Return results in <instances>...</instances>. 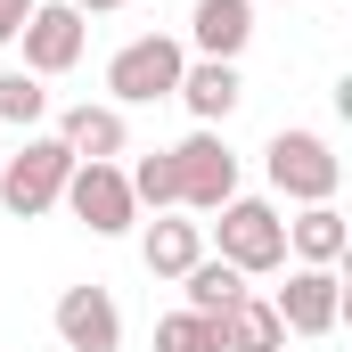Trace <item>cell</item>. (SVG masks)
Instances as JSON below:
<instances>
[{
	"label": "cell",
	"instance_id": "obj_11",
	"mask_svg": "<svg viewBox=\"0 0 352 352\" xmlns=\"http://www.w3.org/2000/svg\"><path fill=\"white\" fill-rule=\"evenodd\" d=\"M58 140H66L74 164H115V156L131 148V123H123V107H107V98L90 107V98H82V107L58 115Z\"/></svg>",
	"mask_w": 352,
	"mask_h": 352
},
{
	"label": "cell",
	"instance_id": "obj_21",
	"mask_svg": "<svg viewBox=\"0 0 352 352\" xmlns=\"http://www.w3.org/2000/svg\"><path fill=\"white\" fill-rule=\"evenodd\" d=\"M66 8H82V16H107V8H140V0H66Z\"/></svg>",
	"mask_w": 352,
	"mask_h": 352
},
{
	"label": "cell",
	"instance_id": "obj_3",
	"mask_svg": "<svg viewBox=\"0 0 352 352\" xmlns=\"http://www.w3.org/2000/svg\"><path fill=\"white\" fill-rule=\"evenodd\" d=\"M180 66H188V50H180L173 33H140V41H123V50L107 58V107H156V98H173V90H180Z\"/></svg>",
	"mask_w": 352,
	"mask_h": 352
},
{
	"label": "cell",
	"instance_id": "obj_8",
	"mask_svg": "<svg viewBox=\"0 0 352 352\" xmlns=\"http://www.w3.org/2000/svg\"><path fill=\"white\" fill-rule=\"evenodd\" d=\"M270 311H278L287 336H328V328L344 320V278L303 263V270H287V287L270 295Z\"/></svg>",
	"mask_w": 352,
	"mask_h": 352
},
{
	"label": "cell",
	"instance_id": "obj_10",
	"mask_svg": "<svg viewBox=\"0 0 352 352\" xmlns=\"http://www.w3.org/2000/svg\"><path fill=\"white\" fill-rule=\"evenodd\" d=\"M246 41H254V0H197V8H188V41H180V50L238 66Z\"/></svg>",
	"mask_w": 352,
	"mask_h": 352
},
{
	"label": "cell",
	"instance_id": "obj_14",
	"mask_svg": "<svg viewBox=\"0 0 352 352\" xmlns=\"http://www.w3.org/2000/svg\"><path fill=\"white\" fill-rule=\"evenodd\" d=\"M205 254V221H148L140 230V263H148V278H180V270Z\"/></svg>",
	"mask_w": 352,
	"mask_h": 352
},
{
	"label": "cell",
	"instance_id": "obj_13",
	"mask_svg": "<svg viewBox=\"0 0 352 352\" xmlns=\"http://www.w3.org/2000/svg\"><path fill=\"white\" fill-rule=\"evenodd\" d=\"M344 246H352V230H344L336 205H303V213L287 221V254L311 263V270H336V263H344Z\"/></svg>",
	"mask_w": 352,
	"mask_h": 352
},
{
	"label": "cell",
	"instance_id": "obj_1",
	"mask_svg": "<svg viewBox=\"0 0 352 352\" xmlns=\"http://www.w3.org/2000/svg\"><path fill=\"white\" fill-rule=\"evenodd\" d=\"M66 180H74L66 140H58V131H25V148L0 164V213H16V221H41V213L66 197Z\"/></svg>",
	"mask_w": 352,
	"mask_h": 352
},
{
	"label": "cell",
	"instance_id": "obj_12",
	"mask_svg": "<svg viewBox=\"0 0 352 352\" xmlns=\"http://www.w3.org/2000/svg\"><path fill=\"white\" fill-rule=\"evenodd\" d=\"M180 107L197 115V131H221L230 115H238V98H246V82H238V66H221V58H188L180 66Z\"/></svg>",
	"mask_w": 352,
	"mask_h": 352
},
{
	"label": "cell",
	"instance_id": "obj_5",
	"mask_svg": "<svg viewBox=\"0 0 352 352\" xmlns=\"http://www.w3.org/2000/svg\"><path fill=\"white\" fill-rule=\"evenodd\" d=\"M173 173H180V205L188 213H221L238 197V156H230L221 131H188L173 148Z\"/></svg>",
	"mask_w": 352,
	"mask_h": 352
},
{
	"label": "cell",
	"instance_id": "obj_20",
	"mask_svg": "<svg viewBox=\"0 0 352 352\" xmlns=\"http://www.w3.org/2000/svg\"><path fill=\"white\" fill-rule=\"evenodd\" d=\"M33 8H41V0H0V50L25 33V16H33Z\"/></svg>",
	"mask_w": 352,
	"mask_h": 352
},
{
	"label": "cell",
	"instance_id": "obj_7",
	"mask_svg": "<svg viewBox=\"0 0 352 352\" xmlns=\"http://www.w3.org/2000/svg\"><path fill=\"white\" fill-rule=\"evenodd\" d=\"M25 74L33 82H50V74H74L82 66V41H90V16L82 8H66V0H41L33 16H25Z\"/></svg>",
	"mask_w": 352,
	"mask_h": 352
},
{
	"label": "cell",
	"instance_id": "obj_9",
	"mask_svg": "<svg viewBox=\"0 0 352 352\" xmlns=\"http://www.w3.org/2000/svg\"><path fill=\"white\" fill-rule=\"evenodd\" d=\"M58 344L66 352H123V311H115V295L90 278V287H66L58 295Z\"/></svg>",
	"mask_w": 352,
	"mask_h": 352
},
{
	"label": "cell",
	"instance_id": "obj_19",
	"mask_svg": "<svg viewBox=\"0 0 352 352\" xmlns=\"http://www.w3.org/2000/svg\"><path fill=\"white\" fill-rule=\"evenodd\" d=\"M41 115H50V90L33 82L25 66H8V74H0V123H16V131H33Z\"/></svg>",
	"mask_w": 352,
	"mask_h": 352
},
{
	"label": "cell",
	"instance_id": "obj_15",
	"mask_svg": "<svg viewBox=\"0 0 352 352\" xmlns=\"http://www.w3.org/2000/svg\"><path fill=\"white\" fill-rule=\"evenodd\" d=\"M180 295H188L180 311H205V320H221V311H230L238 295H254V287H246V270H230L221 254H197V263L180 270Z\"/></svg>",
	"mask_w": 352,
	"mask_h": 352
},
{
	"label": "cell",
	"instance_id": "obj_6",
	"mask_svg": "<svg viewBox=\"0 0 352 352\" xmlns=\"http://www.w3.org/2000/svg\"><path fill=\"white\" fill-rule=\"evenodd\" d=\"M74 221H82L90 238H123L131 221H140V205H131V180H123V164H74V180H66V197H58Z\"/></svg>",
	"mask_w": 352,
	"mask_h": 352
},
{
	"label": "cell",
	"instance_id": "obj_4",
	"mask_svg": "<svg viewBox=\"0 0 352 352\" xmlns=\"http://www.w3.org/2000/svg\"><path fill=\"white\" fill-rule=\"evenodd\" d=\"M213 246H221L230 270L263 278V270H287V221H278L270 197H230L221 221H213Z\"/></svg>",
	"mask_w": 352,
	"mask_h": 352
},
{
	"label": "cell",
	"instance_id": "obj_17",
	"mask_svg": "<svg viewBox=\"0 0 352 352\" xmlns=\"http://www.w3.org/2000/svg\"><path fill=\"white\" fill-rule=\"evenodd\" d=\"M131 205H156V213H164V205H180V173H173V148H156V156H140V164H131Z\"/></svg>",
	"mask_w": 352,
	"mask_h": 352
},
{
	"label": "cell",
	"instance_id": "obj_2",
	"mask_svg": "<svg viewBox=\"0 0 352 352\" xmlns=\"http://www.w3.org/2000/svg\"><path fill=\"white\" fill-rule=\"evenodd\" d=\"M263 173H270V188H278L287 205H336L344 164H336V148H328L320 131H270Z\"/></svg>",
	"mask_w": 352,
	"mask_h": 352
},
{
	"label": "cell",
	"instance_id": "obj_18",
	"mask_svg": "<svg viewBox=\"0 0 352 352\" xmlns=\"http://www.w3.org/2000/svg\"><path fill=\"white\" fill-rule=\"evenodd\" d=\"M156 352H221V320H205V311H164V320H156Z\"/></svg>",
	"mask_w": 352,
	"mask_h": 352
},
{
	"label": "cell",
	"instance_id": "obj_16",
	"mask_svg": "<svg viewBox=\"0 0 352 352\" xmlns=\"http://www.w3.org/2000/svg\"><path fill=\"white\" fill-rule=\"evenodd\" d=\"M221 352H287V328H278L270 295H238L221 311Z\"/></svg>",
	"mask_w": 352,
	"mask_h": 352
}]
</instances>
